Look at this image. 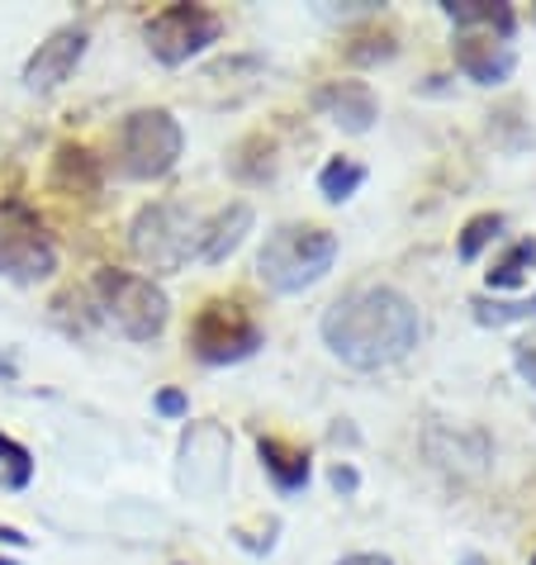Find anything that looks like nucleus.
<instances>
[{
	"instance_id": "obj_1",
	"label": "nucleus",
	"mask_w": 536,
	"mask_h": 565,
	"mask_svg": "<svg viewBox=\"0 0 536 565\" xmlns=\"http://www.w3.org/2000/svg\"><path fill=\"white\" fill-rule=\"evenodd\" d=\"M319 338L342 366L389 371L422 342V313L399 286H356L323 309Z\"/></svg>"
},
{
	"instance_id": "obj_2",
	"label": "nucleus",
	"mask_w": 536,
	"mask_h": 565,
	"mask_svg": "<svg viewBox=\"0 0 536 565\" xmlns=\"http://www.w3.org/2000/svg\"><path fill=\"white\" fill-rule=\"evenodd\" d=\"M337 233L323 224H276L257 253V280L271 295H304L333 271Z\"/></svg>"
},
{
	"instance_id": "obj_3",
	"label": "nucleus",
	"mask_w": 536,
	"mask_h": 565,
	"mask_svg": "<svg viewBox=\"0 0 536 565\" xmlns=\"http://www.w3.org/2000/svg\"><path fill=\"white\" fill-rule=\"evenodd\" d=\"M90 300H96L100 319L115 323L129 342H157L171 323V295L162 290V280L119 271V266H100L90 276Z\"/></svg>"
},
{
	"instance_id": "obj_4",
	"label": "nucleus",
	"mask_w": 536,
	"mask_h": 565,
	"mask_svg": "<svg viewBox=\"0 0 536 565\" xmlns=\"http://www.w3.org/2000/svg\"><path fill=\"white\" fill-rule=\"evenodd\" d=\"M204 218L185 205V200H148L143 210L129 218V253L157 276H176L195 262Z\"/></svg>"
},
{
	"instance_id": "obj_5",
	"label": "nucleus",
	"mask_w": 536,
	"mask_h": 565,
	"mask_svg": "<svg viewBox=\"0 0 536 565\" xmlns=\"http://www.w3.org/2000/svg\"><path fill=\"white\" fill-rule=\"evenodd\" d=\"M181 152H185V129L162 105L133 109L115 129V171L124 181H162L176 171Z\"/></svg>"
},
{
	"instance_id": "obj_6",
	"label": "nucleus",
	"mask_w": 536,
	"mask_h": 565,
	"mask_svg": "<svg viewBox=\"0 0 536 565\" xmlns=\"http://www.w3.org/2000/svg\"><path fill=\"white\" fill-rule=\"evenodd\" d=\"M261 342H266V328L238 300H204L195 309L191 328H185V348L204 366H238V361L257 356Z\"/></svg>"
},
{
	"instance_id": "obj_7",
	"label": "nucleus",
	"mask_w": 536,
	"mask_h": 565,
	"mask_svg": "<svg viewBox=\"0 0 536 565\" xmlns=\"http://www.w3.org/2000/svg\"><path fill=\"white\" fill-rule=\"evenodd\" d=\"M143 39L162 67H185L191 57H200L204 49H214L224 39V14L195 6V0H171L143 24Z\"/></svg>"
},
{
	"instance_id": "obj_8",
	"label": "nucleus",
	"mask_w": 536,
	"mask_h": 565,
	"mask_svg": "<svg viewBox=\"0 0 536 565\" xmlns=\"http://www.w3.org/2000/svg\"><path fill=\"white\" fill-rule=\"evenodd\" d=\"M86 49H90V29L86 24H62V29H53L49 39L39 43L34 53H29V62H24V90H34V96H49V90H57V86H67L72 76H76V67L86 62Z\"/></svg>"
},
{
	"instance_id": "obj_9",
	"label": "nucleus",
	"mask_w": 536,
	"mask_h": 565,
	"mask_svg": "<svg viewBox=\"0 0 536 565\" xmlns=\"http://www.w3.org/2000/svg\"><path fill=\"white\" fill-rule=\"evenodd\" d=\"M228 433L210 428V423H195V428L181 433V466H176V484L191 494H218L228 480Z\"/></svg>"
},
{
	"instance_id": "obj_10",
	"label": "nucleus",
	"mask_w": 536,
	"mask_h": 565,
	"mask_svg": "<svg viewBox=\"0 0 536 565\" xmlns=\"http://www.w3.org/2000/svg\"><path fill=\"white\" fill-rule=\"evenodd\" d=\"M313 109L337 124L342 134H371L375 119H380V100H375L371 82H352V76H337V82H323L319 90H313Z\"/></svg>"
},
{
	"instance_id": "obj_11",
	"label": "nucleus",
	"mask_w": 536,
	"mask_h": 565,
	"mask_svg": "<svg viewBox=\"0 0 536 565\" xmlns=\"http://www.w3.org/2000/svg\"><path fill=\"white\" fill-rule=\"evenodd\" d=\"M451 62L465 82L475 86H503L517 72V49L494 34H451Z\"/></svg>"
},
{
	"instance_id": "obj_12",
	"label": "nucleus",
	"mask_w": 536,
	"mask_h": 565,
	"mask_svg": "<svg viewBox=\"0 0 536 565\" xmlns=\"http://www.w3.org/2000/svg\"><path fill=\"white\" fill-rule=\"evenodd\" d=\"M0 276L14 286H43L57 276V243L49 238V228H29V233H6L0 238Z\"/></svg>"
},
{
	"instance_id": "obj_13",
	"label": "nucleus",
	"mask_w": 536,
	"mask_h": 565,
	"mask_svg": "<svg viewBox=\"0 0 536 565\" xmlns=\"http://www.w3.org/2000/svg\"><path fill=\"white\" fill-rule=\"evenodd\" d=\"M251 228H257V210H251L247 200H233V205H224L214 218H204V224H200L195 262H204V266L228 262V257L247 243V233H251Z\"/></svg>"
},
{
	"instance_id": "obj_14",
	"label": "nucleus",
	"mask_w": 536,
	"mask_h": 565,
	"mask_svg": "<svg viewBox=\"0 0 536 565\" xmlns=\"http://www.w3.org/2000/svg\"><path fill=\"white\" fill-rule=\"evenodd\" d=\"M49 185L62 195V200H82V205H96L100 191H105V171L100 162L90 157V148L82 143H62L53 152V177Z\"/></svg>"
},
{
	"instance_id": "obj_15",
	"label": "nucleus",
	"mask_w": 536,
	"mask_h": 565,
	"mask_svg": "<svg viewBox=\"0 0 536 565\" xmlns=\"http://www.w3.org/2000/svg\"><path fill=\"white\" fill-rule=\"evenodd\" d=\"M257 457H261V470L271 476V484H276L280 494L309 490V480H313V457H309V447L261 433V437H257Z\"/></svg>"
},
{
	"instance_id": "obj_16",
	"label": "nucleus",
	"mask_w": 536,
	"mask_h": 565,
	"mask_svg": "<svg viewBox=\"0 0 536 565\" xmlns=\"http://www.w3.org/2000/svg\"><path fill=\"white\" fill-rule=\"evenodd\" d=\"M437 10L451 20L455 34H494L508 43L517 34V10L503 0H437Z\"/></svg>"
},
{
	"instance_id": "obj_17",
	"label": "nucleus",
	"mask_w": 536,
	"mask_h": 565,
	"mask_svg": "<svg viewBox=\"0 0 536 565\" xmlns=\"http://www.w3.org/2000/svg\"><path fill=\"white\" fill-rule=\"evenodd\" d=\"M536 271V238H513L503 253L489 262V271H484V286L494 290V300L499 295H508L517 286H527V276Z\"/></svg>"
},
{
	"instance_id": "obj_18",
	"label": "nucleus",
	"mask_w": 536,
	"mask_h": 565,
	"mask_svg": "<svg viewBox=\"0 0 536 565\" xmlns=\"http://www.w3.org/2000/svg\"><path fill=\"white\" fill-rule=\"evenodd\" d=\"M276 143L266 134H247L238 148H233V157H228V171L238 177L243 185H266L276 177Z\"/></svg>"
},
{
	"instance_id": "obj_19",
	"label": "nucleus",
	"mask_w": 536,
	"mask_h": 565,
	"mask_svg": "<svg viewBox=\"0 0 536 565\" xmlns=\"http://www.w3.org/2000/svg\"><path fill=\"white\" fill-rule=\"evenodd\" d=\"M366 162H356V157H328L323 171H319V195L328 205H346L361 185H366Z\"/></svg>"
},
{
	"instance_id": "obj_20",
	"label": "nucleus",
	"mask_w": 536,
	"mask_h": 565,
	"mask_svg": "<svg viewBox=\"0 0 536 565\" xmlns=\"http://www.w3.org/2000/svg\"><path fill=\"white\" fill-rule=\"evenodd\" d=\"M503 224H508V218H503L499 210L470 214L465 224H461V233H455V257H461V262H480V257H484V247L503 233Z\"/></svg>"
},
{
	"instance_id": "obj_21",
	"label": "nucleus",
	"mask_w": 536,
	"mask_h": 565,
	"mask_svg": "<svg viewBox=\"0 0 536 565\" xmlns=\"http://www.w3.org/2000/svg\"><path fill=\"white\" fill-rule=\"evenodd\" d=\"M470 309H475L480 328H513V323L536 319V295H523V300H494V295H475Z\"/></svg>"
},
{
	"instance_id": "obj_22",
	"label": "nucleus",
	"mask_w": 536,
	"mask_h": 565,
	"mask_svg": "<svg viewBox=\"0 0 536 565\" xmlns=\"http://www.w3.org/2000/svg\"><path fill=\"white\" fill-rule=\"evenodd\" d=\"M34 484V451L24 443H14L10 433H0V490L20 494Z\"/></svg>"
},
{
	"instance_id": "obj_23",
	"label": "nucleus",
	"mask_w": 536,
	"mask_h": 565,
	"mask_svg": "<svg viewBox=\"0 0 536 565\" xmlns=\"http://www.w3.org/2000/svg\"><path fill=\"white\" fill-rule=\"evenodd\" d=\"M394 53H399V43H394L389 29H366V34H356V39L342 49V57L356 62V67H371V62H389Z\"/></svg>"
},
{
	"instance_id": "obj_24",
	"label": "nucleus",
	"mask_w": 536,
	"mask_h": 565,
	"mask_svg": "<svg viewBox=\"0 0 536 565\" xmlns=\"http://www.w3.org/2000/svg\"><path fill=\"white\" fill-rule=\"evenodd\" d=\"M29 228H43V218L34 205H24V200H0V238L6 233H29Z\"/></svg>"
},
{
	"instance_id": "obj_25",
	"label": "nucleus",
	"mask_w": 536,
	"mask_h": 565,
	"mask_svg": "<svg viewBox=\"0 0 536 565\" xmlns=\"http://www.w3.org/2000/svg\"><path fill=\"white\" fill-rule=\"evenodd\" d=\"M152 414H162V418H185L191 414V395L176 385H167V390H157L152 395Z\"/></svg>"
},
{
	"instance_id": "obj_26",
	"label": "nucleus",
	"mask_w": 536,
	"mask_h": 565,
	"mask_svg": "<svg viewBox=\"0 0 536 565\" xmlns=\"http://www.w3.org/2000/svg\"><path fill=\"white\" fill-rule=\"evenodd\" d=\"M328 484H333L337 494H346V499H352V494L361 490V470H356L352 461H337L333 470H328Z\"/></svg>"
},
{
	"instance_id": "obj_27",
	"label": "nucleus",
	"mask_w": 536,
	"mask_h": 565,
	"mask_svg": "<svg viewBox=\"0 0 536 565\" xmlns=\"http://www.w3.org/2000/svg\"><path fill=\"white\" fill-rule=\"evenodd\" d=\"M513 366H517V375L536 390V342H517L513 348Z\"/></svg>"
},
{
	"instance_id": "obj_28",
	"label": "nucleus",
	"mask_w": 536,
	"mask_h": 565,
	"mask_svg": "<svg viewBox=\"0 0 536 565\" xmlns=\"http://www.w3.org/2000/svg\"><path fill=\"white\" fill-rule=\"evenodd\" d=\"M6 546H10V552H24V546H29V537H24V532H20V527L0 523V552H6Z\"/></svg>"
},
{
	"instance_id": "obj_29",
	"label": "nucleus",
	"mask_w": 536,
	"mask_h": 565,
	"mask_svg": "<svg viewBox=\"0 0 536 565\" xmlns=\"http://www.w3.org/2000/svg\"><path fill=\"white\" fill-rule=\"evenodd\" d=\"M337 565H394V556H385V552H352V556H342Z\"/></svg>"
},
{
	"instance_id": "obj_30",
	"label": "nucleus",
	"mask_w": 536,
	"mask_h": 565,
	"mask_svg": "<svg viewBox=\"0 0 536 565\" xmlns=\"http://www.w3.org/2000/svg\"><path fill=\"white\" fill-rule=\"evenodd\" d=\"M455 565H489L480 552H461V561H455Z\"/></svg>"
},
{
	"instance_id": "obj_31",
	"label": "nucleus",
	"mask_w": 536,
	"mask_h": 565,
	"mask_svg": "<svg viewBox=\"0 0 536 565\" xmlns=\"http://www.w3.org/2000/svg\"><path fill=\"white\" fill-rule=\"evenodd\" d=\"M0 565H20V561H14V556H6V552H0Z\"/></svg>"
},
{
	"instance_id": "obj_32",
	"label": "nucleus",
	"mask_w": 536,
	"mask_h": 565,
	"mask_svg": "<svg viewBox=\"0 0 536 565\" xmlns=\"http://www.w3.org/2000/svg\"><path fill=\"white\" fill-rule=\"evenodd\" d=\"M532 565H536V552H532Z\"/></svg>"
}]
</instances>
